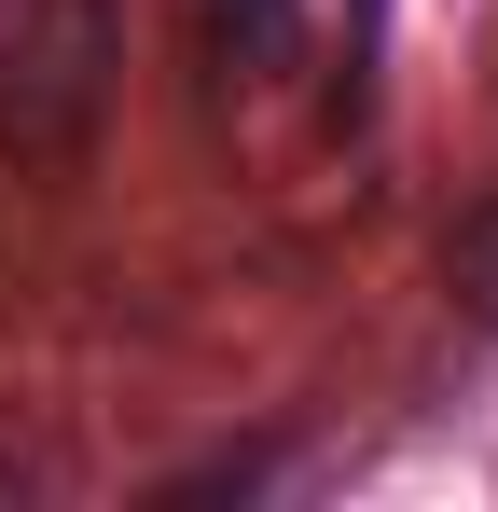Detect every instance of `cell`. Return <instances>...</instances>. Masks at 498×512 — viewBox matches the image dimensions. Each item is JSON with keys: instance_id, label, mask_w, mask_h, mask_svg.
Returning a JSON list of instances; mask_svg holds the SVG:
<instances>
[{"instance_id": "1", "label": "cell", "mask_w": 498, "mask_h": 512, "mask_svg": "<svg viewBox=\"0 0 498 512\" xmlns=\"http://www.w3.org/2000/svg\"><path fill=\"white\" fill-rule=\"evenodd\" d=\"M125 84V0H0V153L70 180Z\"/></svg>"}, {"instance_id": "2", "label": "cell", "mask_w": 498, "mask_h": 512, "mask_svg": "<svg viewBox=\"0 0 498 512\" xmlns=\"http://www.w3.org/2000/svg\"><path fill=\"white\" fill-rule=\"evenodd\" d=\"M291 56H305V0H208V70L236 97H263Z\"/></svg>"}, {"instance_id": "3", "label": "cell", "mask_w": 498, "mask_h": 512, "mask_svg": "<svg viewBox=\"0 0 498 512\" xmlns=\"http://www.w3.org/2000/svg\"><path fill=\"white\" fill-rule=\"evenodd\" d=\"M457 291H471V319H498V208L457 222Z\"/></svg>"}]
</instances>
